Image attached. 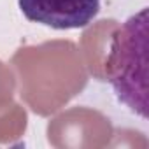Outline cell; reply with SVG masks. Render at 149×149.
<instances>
[{
  "instance_id": "6da1fadb",
  "label": "cell",
  "mask_w": 149,
  "mask_h": 149,
  "mask_svg": "<svg viewBox=\"0 0 149 149\" xmlns=\"http://www.w3.org/2000/svg\"><path fill=\"white\" fill-rule=\"evenodd\" d=\"M147 11L132 16L116 33L109 56V81L118 98L146 118V35Z\"/></svg>"
},
{
  "instance_id": "7a4b0ae2",
  "label": "cell",
  "mask_w": 149,
  "mask_h": 149,
  "mask_svg": "<svg viewBox=\"0 0 149 149\" xmlns=\"http://www.w3.org/2000/svg\"><path fill=\"white\" fill-rule=\"evenodd\" d=\"M28 21L54 30L88 26L100 13V0H18Z\"/></svg>"
}]
</instances>
